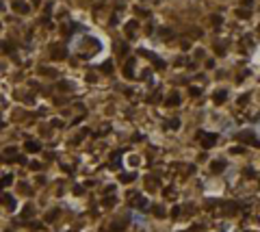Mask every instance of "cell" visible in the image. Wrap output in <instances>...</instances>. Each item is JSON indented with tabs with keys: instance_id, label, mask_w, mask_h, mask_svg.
<instances>
[{
	"instance_id": "4316f807",
	"label": "cell",
	"mask_w": 260,
	"mask_h": 232,
	"mask_svg": "<svg viewBox=\"0 0 260 232\" xmlns=\"http://www.w3.org/2000/svg\"><path fill=\"white\" fill-rule=\"evenodd\" d=\"M2 9H4V4H2V2H0V11H2Z\"/></svg>"
},
{
	"instance_id": "d6986e66",
	"label": "cell",
	"mask_w": 260,
	"mask_h": 232,
	"mask_svg": "<svg viewBox=\"0 0 260 232\" xmlns=\"http://www.w3.org/2000/svg\"><path fill=\"white\" fill-rule=\"evenodd\" d=\"M22 217H24V219H26V217H33V208H30V206H26V208H24V213H22Z\"/></svg>"
},
{
	"instance_id": "5bb4252c",
	"label": "cell",
	"mask_w": 260,
	"mask_h": 232,
	"mask_svg": "<svg viewBox=\"0 0 260 232\" xmlns=\"http://www.w3.org/2000/svg\"><path fill=\"white\" fill-rule=\"evenodd\" d=\"M52 59H65V50H54L52 52Z\"/></svg>"
},
{
	"instance_id": "603a6c76",
	"label": "cell",
	"mask_w": 260,
	"mask_h": 232,
	"mask_svg": "<svg viewBox=\"0 0 260 232\" xmlns=\"http://www.w3.org/2000/svg\"><path fill=\"white\" fill-rule=\"evenodd\" d=\"M191 96H200V89H197V87H191Z\"/></svg>"
},
{
	"instance_id": "7c38bea8",
	"label": "cell",
	"mask_w": 260,
	"mask_h": 232,
	"mask_svg": "<svg viewBox=\"0 0 260 232\" xmlns=\"http://www.w3.org/2000/svg\"><path fill=\"white\" fill-rule=\"evenodd\" d=\"M11 182H13V176H4V178H0V189H4V187H9Z\"/></svg>"
},
{
	"instance_id": "7a4b0ae2",
	"label": "cell",
	"mask_w": 260,
	"mask_h": 232,
	"mask_svg": "<svg viewBox=\"0 0 260 232\" xmlns=\"http://www.w3.org/2000/svg\"><path fill=\"white\" fill-rule=\"evenodd\" d=\"M236 139H239L241 143H251V145H258L260 148V141L256 139V135H254L251 130H241L239 135H236Z\"/></svg>"
},
{
	"instance_id": "2e32d148",
	"label": "cell",
	"mask_w": 260,
	"mask_h": 232,
	"mask_svg": "<svg viewBox=\"0 0 260 232\" xmlns=\"http://www.w3.org/2000/svg\"><path fill=\"white\" fill-rule=\"evenodd\" d=\"M135 180V174H124L121 176V182H132Z\"/></svg>"
},
{
	"instance_id": "ac0fdd59",
	"label": "cell",
	"mask_w": 260,
	"mask_h": 232,
	"mask_svg": "<svg viewBox=\"0 0 260 232\" xmlns=\"http://www.w3.org/2000/svg\"><path fill=\"white\" fill-rule=\"evenodd\" d=\"M236 13H239V18H243V20H245V18H249V11H247V9H239Z\"/></svg>"
},
{
	"instance_id": "30bf717a",
	"label": "cell",
	"mask_w": 260,
	"mask_h": 232,
	"mask_svg": "<svg viewBox=\"0 0 260 232\" xmlns=\"http://www.w3.org/2000/svg\"><path fill=\"white\" fill-rule=\"evenodd\" d=\"M132 65H135V61H128V63H126V67H124V76L126 78H135V72H132Z\"/></svg>"
},
{
	"instance_id": "e0dca14e",
	"label": "cell",
	"mask_w": 260,
	"mask_h": 232,
	"mask_svg": "<svg viewBox=\"0 0 260 232\" xmlns=\"http://www.w3.org/2000/svg\"><path fill=\"white\" fill-rule=\"evenodd\" d=\"M57 215H59V211H50L46 215V221H52V219H57Z\"/></svg>"
},
{
	"instance_id": "6da1fadb",
	"label": "cell",
	"mask_w": 260,
	"mask_h": 232,
	"mask_svg": "<svg viewBox=\"0 0 260 232\" xmlns=\"http://www.w3.org/2000/svg\"><path fill=\"white\" fill-rule=\"evenodd\" d=\"M197 139L202 141V145H204V150H208V148H213V145H217V139L219 137L217 135H213V132H197Z\"/></svg>"
},
{
	"instance_id": "7402d4cb",
	"label": "cell",
	"mask_w": 260,
	"mask_h": 232,
	"mask_svg": "<svg viewBox=\"0 0 260 232\" xmlns=\"http://www.w3.org/2000/svg\"><path fill=\"white\" fill-rule=\"evenodd\" d=\"M213 24H215V26L221 24V18H219V15H215V18H213Z\"/></svg>"
},
{
	"instance_id": "3957f363",
	"label": "cell",
	"mask_w": 260,
	"mask_h": 232,
	"mask_svg": "<svg viewBox=\"0 0 260 232\" xmlns=\"http://www.w3.org/2000/svg\"><path fill=\"white\" fill-rule=\"evenodd\" d=\"M139 52L143 54V57H147V59H150L152 63H154V65L158 67V70H160V67H165V63H163V61H160V59H158V57H156L154 52H150V50H139Z\"/></svg>"
},
{
	"instance_id": "d4e9b609",
	"label": "cell",
	"mask_w": 260,
	"mask_h": 232,
	"mask_svg": "<svg viewBox=\"0 0 260 232\" xmlns=\"http://www.w3.org/2000/svg\"><path fill=\"white\" fill-rule=\"evenodd\" d=\"M245 176H247V178H254L256 174H254V169H247V172H245Z\"/></svg>"
},
{
	"instance_id": "8992f818",
	"label": "cell",
	"mask_w": 260,
	"mask_h": 232,
	"mask_svg": "<svg viewBox=\"0 0 260 232\" xmlns=\"http://www.w3.org/2000/svg\"><path fill=\"white\" fill-rule=\"evenodd\" d=\"M13 9L18 13H28V4H24L22 0H13Z\"/></svg>"
},
{
	"instance_id": "9a60e30c",
	"label": "cell",
	"mask_w": 260,
	"mask_h": 232,
	"mask_svg": "<svg viewBox=\"0 0 260 232\" xmlns=\"http://www.w3.org/2000/svg\"><path fill=\"white\" fill-rule=\"evenodd\" d=\"M169 128L178 130V128H180V119H169Z\"/></svg>"
},
{
	"instance_id": "83f0119b",
	"label": "cell",
	"mask_w": 260,
	"mask_h": 232,
	"mask_svg": "<svg viewBox=\"0 0 260 232\" xmlns=\"http://www.w3.org/2000/svg\"><path fill=\"white\" fill-rule=\"evenodd\" d=\"M7 232H9V230H7Z\"/></svg>"
},
{
	"instance_id": "277c9868",
	"label": "cell",
	"mask_w": 260,
	"mask_h": 232,
	"mask_svg": "<svg viewBox=\"0 0 260 232\" xmlns=\"http://www.w3.org/2000/svg\"><path fill=\"white\" fill-rule=\"evenodd\" d=\"M132 204L137 208H141V211H147V200L143 195H132Z\"/></svg>"
},
{
	"instance_id": "5b68a950",
	"label": "cell",
	"mask_w": 260,
	"mask_h": 232,
	"mask_svg": "<svg viewBox=\"0 0 260 232\" xmlns=\"http://www.w3.org/2000/svg\"><path fill=\"white\" fill-rule=\"evenodd\" d=\"M0 204L9 206V211H13V208H15V200H13L11 195H0Z\"/></svg>"
},
{
	"instance_id": "52a82bcc",
	"label": "cell",
	"mask_w": 260,
	"mask_h": 232,
	"mask_svg": "<svg viewBox=\"0 0 260 232\" xmlns=\"http://www.w3.org/2000/svg\"><path fill=\"white\" fill-rule=\"evenodd\" d=\"M213 100L217 102V104H223L225 100H228V91H223V89H221V91H217V93L213 96Z\"/></svg>"
},
{
	"instance_id": "44dd1931",
	"label": "cell",
	"mask_w": 260,
	"mask_h": 232,
	"mask_svg": "<svg viewBox=\"0 0 260 232\" xmlns=\"http://www.w3.org/2000/svg\"><path fill=\"white\" fill-rule=\"evenodd\" d=\"M165 193V191H163ZM165 195L169 197V200H176V193H174V189H167V193H165Z\"/></svg>"
},
{
	"instance_id": "ffe728a7",
	"label": "cell",
	"mask_w": 260,
	"mask_h": 232,
	"mask_svg": "<svg viewBox=\"0 0 260 232\" xmlns=\"http://www.w3.org/2000/svg\"><path fill=\"white\" fill-rule=\"evenodd\" d=\"M115 204V195L113 197H106V200H104V206H113Z\"/></svg>"
},
{
	"instance_id": "4fadbf2b",
	"label": "cell",
	"mask_w": 260,
	"mask_h": 232,
	"mask_svg": "<svg viewBox=\"0 0 260 232\" xmlns=\"http://www.w3.org/2000/svg\"><path fill=\"white\" fill-rule=\"evenodd\" d=\"M152 213H154V217H158V219H163V217H165V208H163V206H154V211H152Z\"/></svg>"
},
{
	"instance_id": "484cf974",
	"label": "cell",
	"mask_w": 260,
	"mask_h": 232,
	"mask_svg": "<svg viewBox=\"0 0 260 232\" xmlns=\"http://www.w3.org/2000/svg\"><path fill=\"white\" fill-rule=\"evenodd\" d=\"M243 7H251V0H243Z\"/></svg>"
},
{
	"instance_id": "cb8c5ba5",
	"label": "cell",
	"mask_w": 260,
	"mask_h": 232,
	"mask_svg": "<svg viewBox=\"0 0 260 232\" xmlns=\"http://www.w3.org/2000/svg\"><path fill=\"white\" fill-rule=\"evenodd\" d=\"M171 217H180V208H174V211H171Z\"/></svg>"
},
{
	"instance_id": "ba28073f",
	"label": "cell",
	"mask_w": 260,
	"mask_h": 232,
	"mask_svg": "<svg viewBox=\"0 0 260 232\" xmlns=\"http://www.w3.org/2000/svg\"><path fill=\"white\" fill-rule=\"evenodd\" d=\"M165 104H167V106H178V104H180V96L174 91V93L167 98V100H165Z\"/></svg>"
},
{
	"instance_id": "8fae6325",
	"label": "cell",
	"mask_w": 260,
	"mask_h": 232,
	"mask_svg": "<svg viewBox=\"0 0 260 232\" xmlns=\"http://www.w3.org/2000/svg\"><path fill=\"white\" fill-rule=\"evenodd\" d=\"M210 169H213L215 174H217V172H223V169H225V161H215L213 165H210Z\"/></svg>"
},
{
	"instance_id": "9c48e42d",
	"label": "cell",
	"mask_w": 260,
	"mask_h": 232,
	"mask_svg": "<svg viewBox=\"0 0 260 232\" xmlns=\"http://www.w3.org/2000/svg\"><path fill=\"white\" fill-rule=\"evenodd\" d=\"M26 152H30V154H35V152H39L41 150V145H39V143H37V141H26Z\"/></svg>"
}]
</instances>
